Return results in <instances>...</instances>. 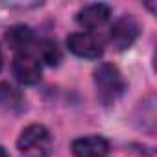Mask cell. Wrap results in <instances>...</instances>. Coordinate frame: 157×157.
<instances>
[{"label":"cell","mask_w":157,"mask_h":157,"mask_svg":"<svg viewBox=\"0 0 157 157\" xmlns=\"http://www.w3.org/2000/svg\"><path fill=\"white\" fill-rule=\"evenodd\" d=\"M94 85H96V94L98 100L104 105H111L115 104L124 89H126V82L124 76L120 74V70L111 65V63H102L96 70H94Z\"/></svg>","instance_id":"6da1fadb"},{"label":"cell","mask_w":157,"mask_h":157,"mask_svg":"<svg viewBox=\"0 0 157 157\" xmlns=\"http://www.w3.org/2000/svg\"><path fill=\"white\" fill-rule=\"evenodd\" d=\"M50 142H52L50 131L41 124H32L22 129V133L17 140V146L24 153H39L41 155L48 150Z\"/></svg>","instance_id":"7a4b0ae2"},{"label":"cell","mask_w":157,"mask_h":157,"mask_svg":"<svg viewBox=\"0 0 157 157\" xmlns=\"http://www.w3.org/2000/svg\"><path fill=\"white\" fill-rule=\"evenodd\" d=\"M67 46L72 54L83 59H98L104 54V46L100 39H96L93 33H87V32L70 33L67 37Z\"/></svg>","instance_id":"3957f363"},{"label":"cell","mask_w":157,"mask_h":157,"mask_svg":"<svg viewBox=\"0 0 157 157\" xmlns=\"http://www.w3.org/2000/svg\"><path fill=\"white\" fill-rule=\"evenodd\" d=\"M139 37V24L133 17H122L118 19L111 32H109V39L113 43V46L117 50H126L129 48Z\"/></svg>","instance_id":"277c9868"},{"label":"cell","mask_w":157,"mask_h":157,"mask_svg":"<svg viewBox=\"0 0 157 157\" xmlns=\"http://www.w3.org/2000/svg\"><path fill=\"white\" fill-rule=\"evenodd\" d=\"M13 74L24 85H33L41 80V63L35 56L24 52L19 54L13 61Z\"/></svg>","instance_id":"5b68a950"},{"label":"cell","mask_w":157,"mask_h":157,"mask_svg":"<svg viewBox=\"0 0 157 157\" xmlns=\"http://www.w3.org/2000/svg\"><path fill=\"white\" fill-rule=\"evenodd\" d=\"M109 151V142L100 135L82 137L72 142V153L76 157H104Z\"/></svg>","instance_id":"8992f818"},{"label":"cell","mask_w":157,"mask_h":157,"mask_svg":"<svg viewBox=\"0 0 157 157\" xmlns=\"http://www.w3.org/2000/svg\"><path fill=\"white\" fill-rule=\"evenodd\" d=\"M111 15V8L107 4H89L78 13V22L87 30H94L107 22Z\"/></svg>","instance_id":"52a82bcc"},{"label":"cell","mask_w":157,"mask_h":157,"mask_svg":"<svg viewBox=\"0 0 157 157\" xmlns=\"http://www.w3.org/2000/svg\"><path fill=\"white\" fill-rule=\"evenodd\" d=\"M6 41L10 44V48L24 54L30 50V46L35 43V33L32 28L24 26V24H17V26H11L8 32H6Z\"/></svg>","instance_id":"ba28073f"},{"label":"cell","mask_w":157,"mask_h":157,"mask_svg":"<svg viewBox=\"0 0 157 157\" xmlns=\"http://www.w3.org/2000/svg\"><path fill=\"white\" fill-rule=\"evenodd\" d=\"M0 107L6 111H21L24 107V94L11 83H0Z\"/></svg>","instance_id":"9c48e42d"},{"label":"cell","mask_w":157,"mask_h":157,"mask_svg":"<svg viewBox=\"0 0 157 157\" xmlns=\"http://www.w3.org/2000/svg\"><path fill=\"white\" fill-rule=\"evenodd\" d=\"M39 54L48 65H57L61 61V52L54 41H43L39 44Z\"/></svg>","instance_id":"30bf717a"},{"label":"cell","mask_w":157,"mask_h":157,"mask_svg":"<svg viewBox=\"0 0 157 157\" xmlns=\"http://www.w3.org/2000/svg\"><path fill=\"white\" fill-rule=\"evenodd\" d=\"M0 157H8V153H6V150L0 146Z\"/></svg>","instance_id":"8fae6325"},{"label":"cell","mask_w":157,"mask_h":157,"mask_svg":"<svg viewBox=\"0 0 157 157\" xmlns=\"http://www.w3.org/2000/svg\"><path fill=\"white\" fill-rule=\"evenodd\" d=\"M0 68H2V52H0Z\"/></svg>","instance_id":"7c38bea8"},{"label":"cell","mask_w":157,"mask_h":157,"mask_svg":"<svg viewBox=\"0 0 157 157\" xmlns=\"http://www.w3.org/2000/svg\"><path fill=\"white\" fill-rule=\"evenodd\" d=\"M35 157H43V155H35Z\"/></svg>","instance_id":"4fadbf2b"}]
</instances>
